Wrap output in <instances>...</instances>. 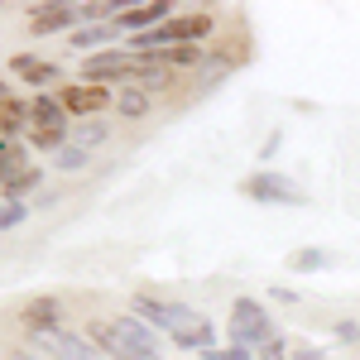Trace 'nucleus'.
<instances>
[{
	"label": "nucleus",
	"mask_w": 360,
	"mask_h": 360,
	"mask_svg": "<svg viewBox=\"0 0 360 360\" xmlns=\"http://www.w3.org/2000/svg\"><path fill=\"white\" fill-rule=\"evenodd\" d=\"M63 303L58 298H29L25 307H20V322L29 327V336H39V332H58L63 327Z\"/></svg>",
	"instance_id": "nucleus-10"
},
{
	"label": "nucleus",
	"mask_w": 360,
	"mask_h": 360,
	"mask_svg": "<svg viewBox=\"0 0 360 360\" xmlns=\"http://www.w3.org/2000/svg\"><path fill=\"white\" fill-rule=\"evenodd\" d=\"M72 25H82V5H39L29 15L34 34H58V29H72Z\"/></svg>",
	"instance_id": "nucleus-11"
},
{
	"label": "nucleus",
	"mask_w": 360,
	"mask_h": 360,
	"mask_svg": "<svg viewBox=\"0 0 360 360\" xmlns=\"http://www.w3.org/2000/svg\"><path fill=\"white\" fill-rule=\"evenodd\" d=\"M58 101H63V111L68 115H101L106 106H115V91L111 86H96V82H68V86H58L53 91Z\"/></svg>",
	"instance_id": "nucleus-7"
},
{
	"label": "nucleus",
	"mask_w": 360,
	"mask_h": 360,
	"mask_svg": "<svg viewBox=\"0 0 360 360\" xmlns=\"http://www.w3.org/2000/svg\"><path fill=\"white\" fill-rule=\"evenodd\" d=\"M34 346L44 351V360H106L96 351V341L82 332H68V327H58V332H39L34 336Z\"/></svg>",
	"instance_id": "nucleus-6"
},
{
	"label": "nucleus",
	"mask_w": 360,
	"mask_h": 360,
	"mask_svg": "<svg viewBox=\"0 0 360 360\" xmlns=\"http://www.w3.org/2000/svg\"><path fill=\"white\" fill-rule=\"evenodd\" d=\"M91 164V149H82V144H68L63 154H58V168L63 173H77V168H86Z\"/></svg>",
	"instance_id": "nucleus-22"
},
{
	"label": "nucleus",
	"mask_w": 360,
	"mask_h": 360,
	"mask_svg": "<svg viewBox=\"0 0 360 360\" xmlns=\"http://www.w3.org/2000/svg\"><path fill=\"white\" fill-rule=\"evenodd\" d=\"M25 144L20 139H0V188L15 178V173H25Z\"/></svg>",
	"instance_id": "nucleus-17"
},
{
	"label": "nucleus",
	"mask_w": 360,
	"mask_h": 360,
	"mask_svg": "<svg viewBox=\"0 0 360 360\" xmlns=\"http://www.w3.org/2000/svg\"><path fill=\"white\" fill-rule=\"evenodd\" d=\"M25 139L34 149H44V154H63L68 149L72 125H68V111H63V101H58L53 91H39L29 101V135Z\"/></svg>",
	"instance_id": "nucleus-2"
},
{
	"label": "nucleus",
	"mask_w": 360,
	"mask_h": 360,
	"mask_svg": "<svg viewBox=\"0 0 360 360\" xmlns=\"http://www.w3.org/2000/svg\"><path fill=\"white\" fill-rule=\"evenodd\" d=\"M106 135H111V125H101V120H82V125H72V144H82V149H96Z\"/></svg>",
	"instance_id": "nucleus-21"
},
{
	"label": "nucleus",
	"mask_w": 360,
	"mask_h": 360,
	"mask_svg": "<svg viewBox=\"0 0 360 360\" xmlns=\"http://www.w3.org/2000/svg\"><path fill=\"white\" fill-rule=\"evenodd\" d=\"M10 101H15V91H10V86L0 82V111H5V106H10Z\"/></svg>",
	"instance_id": "nucleus-29"
},
{
	"label": "nucleus",
	"mask_w": 360,
	"mask_h": 360,
	"mask_svg": "<svg viewBox=\"0 0 360 360\" xmlns=\"http://www.w3.org/2000/svg\"><path fill=\"white\" fill-rule=\"evenodd\" d=\"M86 336L96 341V351H101L106 360H164V356H139L135 346H125V336L115 332V322H91Z\"/></svg>",
	"instance_id": "nucleus-9"
},
{
	"label": "nucleus",
	"mask_w": 360,
	"mask_h": 360,
	"mask_svg": "<svg viewBox=\"0 0 360 360\" xmlns=\"http://www.w3.org/2000/svg\"><path fill=\"white\" fill-rule=\"evenodd\" d=\"M327 264H332L327 250H293V255H288V269H293V274H312V269H327Z\"/></svg>",
	"instance_id": "nucleus-20"
},
{
	"label": "nucleus",
	"mask_w": 360,
	"mask_h": 360,
	"mask_svg": "<svg viewBox=\"0 0 360 360\" xmlns=\"http://www.w3.org/2000/svg\"><path fill=\"white\" fill-rule=\"evenodd\" d=\"M240 193L250 202H264V207H303L307 193L293 183V178H283L274 168H259V173H250L245 183H240Z\"/></svg>",
	"instance_id": "nucleus-4"
},
{
	"label": "nucleus",
	"mask_w": 360,
	"mask_h": 360,
	"mask_svg": "<svg viewBox=\"0 0 360 360\" xmlns=\"http://www.w3.org/2000/svg\"><path fill=\"white\" fill-rule=\"evenodd\" d=\"M293 360H327V351H317V346H298Z\"/></svg>",
	"instance_id": "nucleus-27"
},
{
	"label": "nucleus",
	"mask_w": 360,
	"mask_h": 360,
	"mask_svg": "<svg viewBox=\"0 0 360 360\" xmlns=\"http://www.w3.org/2000/svg\"><path fill=\"white\" fill-rule=\"evenodd\" d=\"M135 86H139V91H164V86H173V68H164L159 58H139Z\"/></svg>",
	"instance_id": "nucleus-14"
},
{
	"label": "nucleus",
	"mask_w": 360,
	"mask_h": 360,
	"mask_svg": "<svg viewBox=\"0 0 360 360\" xmlns=\"http://www.w3.org/2000/svg\"><path fill=\"white\" fill-rule=\"evenodd\" d=\"M255 360H288V341H283V332L269 341V346H259V356Z\"/></svg>",
	"instance_id": "nucleus-25"
},
{
	"label": "nucleus",
	"mask_w": 360,
	"mask_h": 360,
	"mask_svg": "<svg viewBox=\"0 0 360 360\" xmlns=\"http://www.w3.org/2000/svg\"><path fill=\"white\" fill-rule=\"evenodd\" d=\"M115 111L125 115V120H139V115L149 111V91H139V86H120V91H115Z\"/></svg>",
	"instance_id": "nucleus-19"
},
{
	"label": "nucleus",
	"mask_w": 360,
	"mask_h": 360,
	"mask_svg": "<svg viewBox=\"0 0 360 360\" xmlns=\"http://www.w3.org/2000/svg\"><path fill=\"white\" fill-rule=\"evenodd\" d=\"M168 20H173V0H149V5H135V10H120L111 25L135 39V34H149V29L168 25Z\"/></svg>",
	"instance_id": "nucleus-8"
},
{
	"label": "nucleus",
	"mask_w": 360,
	"mask_h": 360,
	"mask_svg": "<svg viewBox=\"0 0 360 360\" xmlns=\"http://www.w3.org/2000/svg\"><path fill=\"white\" fill-rule=\"evenodd\" d=\"M29 217V207L25 202H0V231H15V226Z\"/></svg>",
	"instance_id": "nucleus-24"
},
{
	"label": "nucleus",
	"mask_w": 360,
	"mask_h": 360,
	"mask_svg": "<svg viewBox=\"0 0 360 360\" xmlns=\"http://www.w3.org/2000/svg\"><path fill=\"white\" fill-rule=\"evenodd\" d=\"M336 336H346V341H356V336H360V327H356V322H341V327H336Z\"/></svg>",
	"instance_id": "nucleus-28"
},
{
	"label": "nucleus",
	"mask_w": 360,
	"mask_h": 360,
	"mask_svg": "<svg viewBox=\"0 0 360 360\" xmlns=\"http://www.w3.org/2000/svg\"><path fill=\"white\" fill-rule=\"evenodd\" d=\"M144 58H159L164 68H197L207 49H197V44H178V49H164V53H144Z\"/></svg>",
	"instance_id": "nucleus-18"
},
{
	"label": "nucleus",
	"mask_w": 360,
	"mask_h": 360,
	"mask_svg": "<svg viewBox=\"0 0 360 360\" xmlns=\"http://www.w3.org/2000/svg\"><path fill=\"white\" fill-rule=\"evenodd\" d=\"M139 77V53H91L82 63V82H96V86H135Z\"/></svg>",
	"instance_id": "nucleus-5"
},
{
	"label": "nucleus",
	"mask_w": 360,
	"mask_h": 360,
	"mask_svg": "<svg viewBox=\"0 0 360 360\" xmlns=\"http://www.w3.org/2000/svg\"><path fill=\"white\" fill-rule=\"evenodd\" d=\"M278 336V327H274V317L264 312V303L259 298H236V307H231V341L236 346H269Z\"/></svg>",
	"instance_id": "nucleus-3"
},
{
	"label": "nucleus",
	"mask_w": 360,
	"mask_h": 360,
	"mask_svg": "<svg viewBox=\"0 0 360 360\" xmlns=\"http://www.w3.org/2000/svg\"><path fill=\"white\" fill-rule=\"evenodd\" d=\"M10 68H15L25 82H34V86H53L58 82V63H44V58H34V53H20Z\"/></svg>",
	"instance_id": "nucleus-13"
},
{
	"label": "nucleus",
	"mask_w": 360,
	"mask_h": 360,
	"mask_svg": "<svg viewBox=\"0 0 360 360\" xmlns=\"http://www.w3.org/2000/svg\"><path fill=\"white\" fill-rule=\"evenodd\" d=\"M115 332L125 336V346H135L139 356H159V332L149 327V322H139L135 312H125V317H111Z\"/></svg>",
	"instance_id": "nucleus-12"
},
{
	"label": "nucleus",
	"mask_w": 360,
	"mask_h": 360,
	"mask_svg": "<svg viewBox=\"0 0 360 360\" xmlns=\"http://www.w3.org/2000/svg\"><path fill=\"white\" fill-rule=\"evenodd\" d=\"M207 360H255V356H250V346H236V341H231V346H217Z\"/></svg>",
	"instance_id": "nucleus-26"
},
{
	"label": "nucleus",
	"mask_w": 360,
	"mask_h": 360,
	"mask_svg": "<svg viewBox=\"0 0 360 360\" xmlns=\"http://www.w3.org/2000/svg\"><path fill=\"white\" fill-rule=\"evenodd\" d=\"M20 135H29V101H10L5 111H0V139H20Z\"/></svg>",
	"instance_id": "nucleus-15"
},
{
	"label": "nucleus",
	"mask_w": 360,
	"mask_h": 360,
	"mask_svg": "<svg viewBox=\"0 0 360 360\" xmlns=\"http://www.w3.org/2000/svg\"><path fill=\"white\" fill-rule=\"evenodd\" d=\"M111 34H120V29H115V25H106V29H77V34H72V49H96V44L111 39Z\"/></svg>",
	"instance_id": "nucleus-23"
},
{
	"label": "nucleus",
	"mask_w": 360,
	"mask_h": 360,
	"mask_svg": "<svg viewBox=\"0 0 360 360\" xmlns=\"http://www.w3.org/2000/svg\"><path fill=\"white\" fill-rule=\"evenodd\" d=\"M39 183H44V168H34V164H29L25 173H15V178H10V183L0 188V197H5V202H25V197L34 193Z\"/></svg>",
	"instance_id": "nucleus-16"
},
{
	"label": "nucleus",
	"mask_w": 360,
	"mask_h": 360,
	"mask_svg": "<svg viewBox=\"0 0 360 360\" xmlns=\"http://www.w3.org/2000/svg\"><path fill=\"white\" fill-rule=\"evenodd\" d=\"M139 322H149L154 332H164L178 351H197V356H212L217 351V332H212V322L207 317H197L193 307L183 303H168V298H154V293H139L135 303H130Z\"/></svg>",
	"instance_id": "nucleus-1"
}]
</instances>
